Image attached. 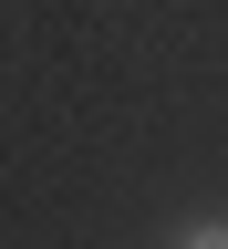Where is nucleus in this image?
I'll return each instance as SVG.
<instances>
[{"mask_svg":"<svg viewBox=\"0 0 228 249\" xmlns=\"http://www.w3.org/2000/svg\"><path fill=\"white\" fill-rule=\"evenodd\" d=\"M187 249H228V229H197V239H187Z\"/></svg>","mask_w":228,"mask_h":249,"instance_id":"1","label":"nucleus"}]
</instances>
